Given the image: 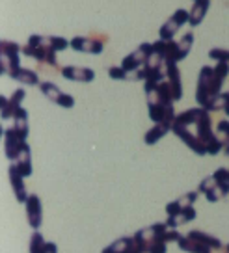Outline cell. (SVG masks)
<instances>
[{
  "mask_svg": "<svg viewBox=\"0 0 229 253\" xmlns=\"http://www.w3.org/2000/svg\"><path fill=\"white\" fill-rule=\"evenodd\" d=\"M172 132L199 157L218 155L220 151H224V143L213 128L211 112L205 110L203 106L188 108L177 114L172 125Z\"/></svg>",
  "mask_w": 229,
  "mask_h": 253,
  "instance_id": "obj_1",
  "label": "cell"
},
{
  "mask_svg": "<svg viewBox=\"0 0 229 253\" xmlns=\"http://www.w3.org/2000/svg\"><path fill=\"white\" fill-rule=\"evenodd\" d=\"M224 79L218 77L211 65H203L198 75V86H196V101L199 106L207 108V104L222 93Z\"/></svg>",
  "mask_w": 229,
  "mask_h": 253,
  "instance_id": "obj_2",
  "label": "cell"
},
{
  "mask_svg": "<svg viewBox=\"0 0 229 253\" xmlns=\"http://www.w3.org/2000/svg\"><path fill=\"white\" fill-rule=\"evenodd\" d=\"M23 54L28 58H34L36 62L43 63V65H50V67H58V60H56V50L48 45V36H38L32 34L26 45L23 47Z\"/></svg>",
  "mask_w": 229,
  "mask_h": 253,
  "instance_id": "obj_3",
  "label": "cell"
},
{
  "mask_svg": "<svg viewBox=\"0 0 229 253\" xmlns=\"http://www.w3.org/2000/svg\"><path fill=\"white\" fill-rule=\"evenodd\" d=\"M21 52L23 47L15 41L4 40L0 43V73L8 75L9 79H13L17 71L21 69Z\"/></svg>",
  "mask_w": 229,
  "mask_h": 253,
  "instance_id": "obj_4",
  "label": "cell"
},
{
  "mask_svg": "<svg viewBox=\"0 0 229 253\" xmlns=\"http://www.w3.org/2000/svg\"><path fill=\"white\" fill-rule=\"evenodd\" d=\"M190 23V11L184 8H179L175 9L172 17L166 19V23L160 26V30H158V40H164V41H174L175 34L179 32L181 26Z\"/></svg>",
  "mask_w": 229,
  "mask_h": 253,
  "instance_id": "obj_5",
  "label": "cell"
},
{
  "mask_svg": "<svg viewBox=\"0 0 229 253\" xmlns=\"http://www.w3.org/2000/svg\"><path fill=\"white\" fill-rule=\"evenodd\" d=\"M153 52V43H142L138 48H135L133 52H129V54L123 58V62H121V67L127 71V75H131V73H136L143 69L145 67V62H147V58L151 56Z\"/></svg>",
  "mask_w": 229,
  "mask_h": 253,
  "instance_id": "obj_6",
  "label": "cell"
},
{
  "mask_svg": "<svg viewBox=\"0 0 229 253\" xmlns=\"http://www.w3.org/2000/svg\"><path fill=\"white\" fill-rule=\"evenodd\" d=\"M194 47V34L186 32L179 41H168L166 45V62L179 63L190 54V50Z\"/></svg>",
  "mask_w": 229,
  "mask_h": 253,
  "instance_id": "obj_7",
  "label": "cell"
},
{
  "mask_svg": "<svg viewBox=\"0 0 229 253\" xmlns=\"http://www.w3.org/2000/svg\"><path fill=\"white\" fill-rule=\"evenodd\" d=\"M40 89L48 101H52V103L58 104V106H62V108H73V106H75V97L69 93H65V91H62L54 82L45 80V82H41L40 84Z\"/></svg>",
  "mask_w": 229,
  "mask_h": 253,
  "instance_id": "obj_8",
  "label": "cell"
},
{
  "mask_svg": "<svg viewBox=\"0 0 229 253\" xmlns=\"http://www.w3.org/2000/svg\"><path fill=\"white\" fill-rule=\"evenodd\" d=\"M26 218H28V225L34 231H40L41 223H43V207H41V199L38 194H30L26 199Z\"/></svg>",
  "mask_w": 229,
  "mask_h": 253,
  "instance_id": "obj_9",
  "label": "cell"
},
{
  "mask_svg": "<svg viewBox=\"0 0 229 253\" xmlns=\"http://www.w3.org/2000/svg\"><path fill=\"white\" fill-rule=\"evenodd\" d=\"M24 143H26V140L17 132L13 126L4 128V153H6L8 160H15V157L19 155V151Z\"/></svg>",
  "mask_w": 229,
  "mask_h": 253,
  "instance_id": "obj_10",
  "label": "cell"
},
{
  "mask_svg": "<svg viewBox=\"0 0 229 253\" xmlns=\"http://www.w3.org/2000/svg\"><path fill=\"white\" fill-rule=\"evenodd\" d=\"M71 48L75 52H84V54H101L104 43L101 40H95V38L77 36L71 40Z\"/></svg>",
  "mask_w": 229,
  "mask_h": 253,
  "instance_id": "obj_11",
  "label": "cell"
},
{
  "mask_svg": "<svg viewBox=\"0 0 229 253\" xmlns=\"http://www.w3.org/2000/svg\"><path fill=\"white\" fill-rule=\"evenodd\" d=\"M62 77L71 82H93L95 80V71L90 67H80V65H65L62 67Z\"/></svg>",
  "mask_w": 229,
  "mask_h": 253,
  "instance_id": "obj_12",
  "label": "cell"
},
{
  "mask_svg": "<svg viewBox=\"0 0 229 253\" xmlns=\"http://www.w3.org/2000/svg\"><path fill=\"white\" fill-rule=\"evenodd\" d=\"M8 177H9V184L13 188V194H15V199L19 203H26L28 194H26V186H24V177L13 164H9L8 168Z\"/></svg>",
  "mask_w": 229,
  "mask_h": 253,
  "instance_id": "obj_13",
  "label": "cell"
},
{
  "mask_svg": "<svg viewBox=\"0 0 229 253\" xmlns=\"http://www.w3.org/2000/svg\"><path fill=\"white\" fill-rule=\"evenodd\" d=\"M166 80L172 86L175 101H181L183 99V80H181V71L177 67L175 62H166Z\"/></svg>",
  "mask_w": 229,
  "mask_h": 253,
  "instance_id": "obj_14",
  "label": "cell"
},
{
  "mask_svg": "<svg viewBox=\"0 0 229 253\" xmlns=\"http://www.w3.org/2000/svg\"><path fill=\"white\" fill-rule=\"evenodd\" d=\"M11 164L21 171L23 177H30V175L34 173V168H32V151L28 143H24L23 147H21L15 160H11Z\"/></svg>",
  "mask_w": 229,
  "mask_h": 253,
  "instance_id": "obj_15",
  "label": "cell"
},
{
  "mask_svg": "<svg viewBox=\"0 0 229 253\" xmlns=\"http://www.w3.org/2000/svg\"><path fill=\"white\" fill-rule=\"evenodd\" d=\"M136 240L135 237H121L108 244L101 253H135L136 252Z\"/></svg>",
  "mask_w": 229,
  "mask_h": 253,
  "instance_id": "obj_16",
  "label": "cell"
},
{
  "mask_svg": "<svg viewBox=\"0 0 229 253\" xmlns=\"http://www.w3.org/2000/svg\"><path fill=\"white\" fill-rule=\"evenodd\" d=\"M211 8V0H196L194 4H192V8L188 9L190 11V26L192 28H196L199 24L203 23V19H205L207 11Z\"/></svg>",
  "mask_w": 229,
  "mask_h": 253,
  "instance_id": "obj_17",
  "label": "cell"
},
{
  "mask_svg": "<svg viewBox=\"0 0 229 253\" xmlns=\"http://www.w3.org/2000/svg\"><path fill=\"white\" fill-rule=\"evenodd\" d=\"M196 209H194V205H188L184 207L181 212L179 214H174V216H168L166 223L170 225V227H179V225H184V223H188V221H194L196 220Z\"/></svg>",
  "mask_w": 229,
  "mask_h": 253,
  "instance_id": "obj_18",
  "label": "cell"
},
{
  "mask_svg": "<svg viewBox=\"0 0 229 253\" xmlns=\"http://www.w3.org/2000/svg\"><path fill=\"white\" fill-rule=\"evenodd\" d=\"M177 244H179V248H181L183 252H186V253H213L214 252L213 248L201 244L199 240L192 238L190 235H186V237H181Z\"/></svg>",
  "mask_w": 229,
  "mask_h": 253,
  "instance_id": "obj_19",
  "label": "cell"
},
{
  "mask_svg": "<svg viewBox=\"0 0 229 253\" xmlns=\"http://www.w3.org/2000/svg\"><path fill=\"white\" fill-rule=\"evenodd\" d=\"M170 130H172V125H168V123H155V125L145 132L143 142H145V145H155V143L160 142Z\"/></svg>",
  "mask_w": 229,
  "mask_h": 253,
  "instance_id": "obj_20",
  "label": "cell"
},
{
  "mask_svg": "<svg viewBox=\"0 0 229 253\" xmlns=\"http://www.w3.org/2000/svg\"><path fill=\"white\" fill-rule=\"evenodd\" d=\"M188 235L192 238L199 240L201 244H205V246H209V248H213V250H224V248H226V246L222 244L220 238L213 237V235H209V233H205V231H201V229H192Z\"/></svg>",
  "mask_w": 229,
  "mask_h": 253,
  "instance_id": "obj_21",
  "label": "cell"
},
{
  "mask_svg": "<svg viewBox=\"0 0 229 253\" xmlns=\"http://www.w3.org/2000/svg\"><path fill=\"white\" fill-rule=\"evenodd\" d=\"M13 128L23 136L24 140L28 138V112L24 110L23 106L13 114Z\"/></svg>",
  "mask_w": 229,
  "mask_h": 253,
  "instance_id": "obj_22",
  "label": "cell"
},
{
  "mask_svg": "<svg viewBox=\"0 0 229 253\" xmlns=\"http://www.w3.org/2000/svg\"><path fill=\"white\" fill-rule=\"evenodd\" d=\"M13 80H15V82H21L24 86H40L41 84L38 73L32 71V69H26V67H21V69L17 71L15 77H13Z\"/></svg>",
  "mask_w": 229,
  "mask_h": 253,
  "instance_id": "obj_23",
  "label": "cell"
},
{
  "mask_svg": "<svg viewBox=\"0 0 229 253\" xmlns=\"http://www.w3.org/2000/svg\"><path fill=\"white\" fill-rule=\"evenodd\" d=\"M229 104V91H222L216 99H213L211 103L207 104L205 110L209 112H220V110H226V106Z\"/></svg>",
  "mask_w": 229,
  "mask_h": 253,
  "instance_id": "obj_24",
  "label": "cell"
},
{
  "mask_svg": "<svg viewBox=\"0 0 229 253\" xmlns=\"http://www.w3.org/2000/svg\"><path fill=\"white\" fill-rule=\"evenodd\" d=\"M213 175H214V179H216V182L220 184V188L224 190V194L228 196L229 194V169H226V168H218Z\"/></svg>",
  "mask_w": 229,
  "mask_h": 253,
  "instance_id": "obj_25",
  "label": "cell"
},
{
  "mask_svg": "<svg viewBox=\"0 0 229 253\" xmlns=\"http://www.w3.org/2000/svg\"><path fill=\"white\" fill-rule=\"evenodd\" d=\"M45 240H43V235H41L40 231H34L30 237V253H43V250H45Z\"/></svg>",
  "mask_w": 229,
  "mask_h": 253,
  "instance_id": "obj_26",
  "label": "cell"
},
{
  "mask_svg": "<svg viewBox=\"0 0 229 253\" xmlns=\"http://www.w3.org/2000/svg\"><path fill=\"white\" fill-rule=\"evenodd\" d=\"M48 45L54 48L56 52H62L67 47H71V41H67L62 36H48Z\"/></svg>",
  "mask_w": 229,
  "mask_h": 253,
  "instance_id": "obj_27",
  "label": "cell"
},
{
  "mask_svg": "<svg viewBox=\"0 0 229 253\" xmlns=\"http://www.w3.org/2000/svg\"><path fill=\"white\" fill-rule=\"evenodd\" d=\"M24 97H26V91H24L23 87H19V89H15V91L11 93V97H9V103H11V108H13V114H15V110H19V108L23 106Z\"/></svg>",
  "mask_w": 229,
  "mask_h": 253,
  "instance_id": "obj_28",
  "label": "cell"
},
{
  "mask_svg": "<svg viewBox=\"0 0 229 253\" xmlns=\"http://www.w3.org/2000/svg\"><path fill=\"white\" fill-rule=\"evenodd\" d=\"M0 110H2V119H13V108L9 103V97L6 95H0Z\"/></svg>",
  "mask_w": 229,
  "mask_h": 253,
  "instance_id": "obj_29",
  "label": "cell"
},
{
  "mask_svg": "<svg viewBox=\"0 0 229 253\" xmlns=\"http://www.w3.org/2000/svg\"><path fill=\"white\" fill-rule=\"evenodd\" d=\"M209 58L214 62H228L229 63V50L228 48H211L209 50Z\"/></svg>",
  "mask_w": 229,
  "mask_h": 253,
  "instance_id": "obj_30",
  "label": "cell"
},
{
  "mask_svg": "<svg viewBox=\"0 0 229 253\" xmlns=\"http://www.w3.org/2000/svg\"><path fill=\"white\" fill-rule=\"evenodd\" d=\"M108 77L112 80H129V75L121 65H110L108 67Z\"/></svg>",
  "mask_w": 229,
  "mask_h": 253,
  "instance_id": "obj_31",
  "label": "cell"
},
{
  "mask_svg": "<svg viewBox=\"0 0 229 253\" xmlns=\"http://www.w3.org/2000/svg\"><path fill=\"white\" fill-rule=\"evenodd\" d=\"M43 253H58V248H56L54 242H47V244H45V250H43Z\"/></svg>",
  "mask_w": 229,
  "mask_h": 253,
  "instance_id": "obj_32",
  "label": "cell"
},
{
  "mask_svg": "<svg viewBox=\"0 0 229 253\" xmlns=\"http://www.w3.org/2000/svg\"><path fill=\"white\" fill-rule=\"evenodd\" d=\"M224 153L229 157V132H228V136L224 138Z\"/></svg>",
  "mask_w": 229,
  "mask_h": 253,
  "instance_id": "obj_33",
  "label": "cell"
},
{
  "mask_svg": "<svg viewBox=\"0 0 229 253\" xmlns=\"http://www.w3.org/2000/svg\"><path fill=\"white\" fill-rule=\"evenodd\" d=\"M135 253H153V252H151V250H140V248H136Z\"/></svg>",
  "mask_w": 229,
  "mask_h": 253,
  "instance_id": "obj_34",
  "label": "cell"
},
{
  "mask_svg": "<svg viewBox=\"0 0 229 253\" xmlns=\"http://www.w3.org/2000/svg\"><path fill=\"white\" fill-rule=\"evenodd\" d=\"M224 114H226V116H229V104L226 106V110H224Z\"/></svg>",
  "mask_w": 229,
  "mask_h": 253,
  "instance_id": "obj_35",
  "label": "cell"
},
{
  "mask_svg": "<svg viewBox=\"0 0 229 253\" xmlns=\"http://www.w3.org/2000/svg\"><path fill=\"white\" fill-rule=\"evenodd\" d=\"M226 252H228V253H229V244H228V246H226Z\"/></svg>",
  "mask_w": 229,
  "mask_h": 253,
  "instance_id": "obj_36",
  "label": "cell"
},
{
  "mask_svg": "<svg viewBox=\"0 0 229 253\" xmlns=\"http://www.w3.org/2000/svg\"><path fill=\"white\" fill-rule=\"evenodd\" d=\"M194 2H196V0H194Z\"/></svg>",
  "mask_w": 229,
  "mask_h": 253,
  "instance_id": "obj_37",
  "label": "cell"
}]
</instances>
